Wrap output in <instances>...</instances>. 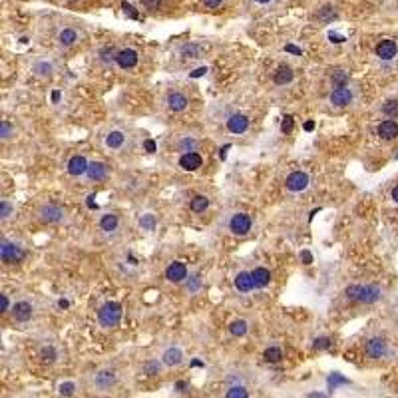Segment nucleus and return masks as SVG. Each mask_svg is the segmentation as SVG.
I'll use <instances>...</instances> for the list:
<instances>
[{
	"label": "nucleus",
	"instance_id": "obj_18",
	"mask_svg": "<svg viewBox=\"0 0 398 398\" xmlns=\"http://www.w3.org/2000/svg\"><path fill=\"white\" fill-rule=\"evenodd\" d=\"M165 104H167V108H170L172 112H183L187 110V106H190V98H187L183 92H170L165 98Z\"/></svg>",
	"mask_w": 398,
	"mask_h": 398
},
{
	"label": "nucleus",
	"instance_id": "obj_55",
	"mask_svg": "<svg viewBox=\"0 0 398 398\" xmlns=\"http://www.w3.org/2000/svg\"><path fill=\"white\" fill-rule=\"evenodd\" d=\"M255 2H257V4H269L271 0H255Z\"/></svg>",
	"mask_w": 398,
	"mask_h": 398
},
{
	"label": "nucleus",
	"instance_id": "obj_45",
	"mask_svg": "<svg viewBox=\"0 0 398 398\" xmlns=\"http://www.w3.org/2000/svg\"><path fill=\"white\" fill-rule=\"evenodd\" d=\"M312 346H315V348H329L330 346V339H317L315 343H312Z\"/></svg>",
	"mask_w": 398,
	"mask_h": 398
},
{
	"label": "nucleus",
	"instance_id": "obj_1",
	"mask_svg": "<svg viewBox=\"0 0 398 398\" xmlns=\"http://www.w3.org/2000/svg\"><path fill=\"white\" fill-rule=\"evenodd\" d=\"M121 317H123V309H121L120 303L110 301V303H104V305L98 309V323H100V327H104V329H114V327H118L120 321H121Z\"/></svg>",
	"mask_w": 398,
	"mask_h": 398
},
{
	"label": "nucleus",
	"instance_id": "obj_33",
	"mask_svg": "<svg viewBox=\"0 0 398 398\" xmlns=\"http://www.w3.org/2000/svg\"><path fill=\"white\" fill-rule=\"evenodd\" d=\"M197 145H199V141L195 139V138H183L179 143H177V148H179V152H195L197 150Z\"/></svg>",
	"mask_w": 398,
	"mask_h": 398
},
{
	"label": "nucleus",
	"instance_id": "obj_20",
	"mask_svg": "<svg viewBox=\"0 0 398 398\" xmlns=\"http://www.w3.org/2000/svg\"><path fill=\"white\" fill-rule=\"evenodd\" d=\"M201 165H203V157L197 152H185L179 157V167H181V170H185V172H195V170H199Z\"/></svg>",
	"mask_w": 398,
	"mask_h": 398
},
{
	"label": "nucleus",
	"instance_id": "obj_5",
	"mask_svg": "<svg viewBox=\"0 0 398 398\" xmlns=\"http://www.w3.org/2000/svg\"><path fill=\"white\" fill-rule=\"evenodd\" d=\"M251 229H253V217H251L249 213H245V211H239L229 219V231H231L233 235H237V237L249 235Z\"/></svg>",
	"mask_w": 398,
	"mask_h": 398
},
{
	"label": "nucleus",
	"instance_id": "obj_38",
	"mask_svg": "<svg viewBox=\"0 0 398 398\" xmlns=\"http://www.w3.org/2000/svg\"><path fill=\"white\" fill-rule=\"evenodd\" d=\"M56 357H58V354H56V350H54L52 346H44V348L40 350V359L44 361V363H54Z\"/></svg>",
	"mask_w": 398,
	"mask_h": 398
},
{
	"label": "nucleus",
	"instance_id": "obj_26",
	"mask_svg": "<svg viewBox=\"0 0 398 398\" xmlns=\"http://www.w3.org/2000/svg\"><path fill=\"white\" fill-rule=\"evenodd\" d=\"M233 285L241 293H251V291H253L255 287H253V279H251V271H241V273H237L235 279H233Z\"/></svg>",
	"mask_w": 398,
	"mask_h": 398
},
{
	"label": "nucleus",
	"instance_id": "obj_27",
	"mask_svg": "<svg viewBox=\"0 0 398 398\" xmlns=\"http://www.w3.org/2000/svg\"><path fill=\"white\" fill-rule=\"evenodd\" d=\"M100 229L104 233H116L118 229H120V217L116 213H106V215H102L100 217Z\"/></svg>",
	"mask_w": 398,
	"mask_h": 398
},
{
	"label": "nucleus",
	"instance_id": "obj_39",
	"mask_svg": "<svg viewBox=\"0 0 398 398\" xmlns=\"http://www.w3.org/2000/svg\"><path fill=\"white\" fill-rule=\"evenodd\" d=\"M382 112L386 114V116H398V102L396 100H390V102H386L384 106H382Z\"/></svg>",
	"mask_w": 398,
	"mask_h": 398
},
{
	"label": "nucleus",
	"instance_id": "obj_8",
	"mask_svg": "<svg viewBox=\"0 0 398 398\" xmlns=\"http://www.w3.org/2000/svg\"><path fill=\"white\" fill-rule=\"evenodd\" d=\"M374 54H376V58L382 60V62H392V60H396V58H398V42L392 40V38L381 40L379 44H376V48H374Z\"/></svg>",
	"mask_w": 398,
	"mask_h": 398
},
{
	"label": "nucleus",
	"instance_id": "obj_37",
	"mask_svg": "<svg viewBox=\"0 0 398 398\" xmlns=\"http://www.w3.org/2000/svg\"><path fill=\"white\" fill-rule=\"evenodd\" d=\"M14 211V205L6 199H0V219H8Z\"/></svg>",
	"mask_w": 398,
	"mask_h": 398
},
{
	"label": "nucleus",
	"instance_id": "obj_13",
	"mask_svg": "<svg viewBox=\"0 0 398 398\" xmlns=\"http://www.w3.org/2000/svg\"><path fill=\"white\" fill-rule=\"evenodd\" d=\"M187 275H190V273H187V265L183 261H173V263L167 265V269H165V279L170 283H173V285L183 283L187 279Z\"/></svg>",
	"mask_w": 398,
	"mask_h": 398
},
{
	"label": "nucleus",
	"instance_id": "obj_23",
	"mask_svg": "<svg viewBox=\"0 0 398 398\" xmlns=\"http://www.w3.org/2000/svg\"><path fill=\"white\" fill-rule=\"evenodd\" d=\"M78 40H80V32H78L76 28H72V26L62 28L60 34H58V44H60V46H64V48L74 46Z\"/></svg>",
	"mask_w": 398,
	"mask_h": 398
},
{
	"label": "nucleus",
	"instance_id": "obj_7",
	"mask_svg": "<svg viewBox=\"0 0 398 398\" xmlns=\"http://www.w3.org/2000/svg\"><path fill=\"white\" fill-rule=\"evenodd\" d=\"M364 352H366L368 359L381 361V359H386L388 354H390V346H388V343H386L382 337H372V339L366 341Z\"/></svg>",
	"mask_w": 398,
	"mask_h": 398
},
{
	"label": "nucleus",
	"instance_id": "obj_54",
	"mask_svg": "<svg viewBox=\"0 0 398 398\" xmlns=\"http://www.w3.org/2000/svg\"><path fill=\"white\" fill-rule=\"evenodd\" d=\"M312 128H315V123H311V121L305 123V130H312Z\"/></svg>",
	"mask_w": 398,
	"mask_h": 398
},
{
	"label": "nucleus",
	"instance_id": "obj_24",
	"mask_svg": "<svg viewBox=\"0 0 398 398\" xmlns=\"http://www.w3.org/2000/svg\"><path fill=\"white\" fill-rule=\"evenodd\" d=\"M251 279H253V287L255 289H265L271 283V271L265 267H255L251 271Z\"/></svg>",
	"mask_w": 398,
	"mask_h": 398
},
{
	"label": "nucleus",
	"instance_id": "obj_3",
	"mask_svg": "<svg viewBox=\"0 0 398 398\" xmlns=\"http://www.w3.org/2000/svg\"><path fill=\"white\" fill-rule=\"evenodd\" d=\"M346 297L352 299V301H359V303H374L381 299V289L374 287V285H352L346 289Z\"/></svg>",
	"mask_w": 398,
	"mask_h": 398
},
{
	"label": "nucleus",
	"instance_id": "obj_14",
	"mask_svg": "<svg viewBox=\"0 0 398 398\" xmlns=\"http://www.w3.org/2000/svg\"><path fill=\"white\" fill-rule=\"evenodd\" d=\"M183 359H185L183 352H181V348H177V346H167V348L161 352V357H159L163 368H175V366H179V364L183 363Z\"/></svg>",
	"mask_w": 398,
	"mask_h": 398
},
{
	"label": "nucleus",
	"instance_id": "obj_53",
	"mask_svg": "<svg viewBox=\"0 0 398 398\" xmlns=\"http://www.w3.org/2000/svg\"><path fill=\"white\" fill-rule=\"evenodd\" d=\"M309 398H327L325 394H319V392H315V394H309Z\"/></svg>",
	"mask_w": 398,
	"mask_h": 398
},
{
	"label": "nucleus",
	"instance_id": "obj_48",
	"mask_svg": "<svg viewBox=\"0 0 398 398\" xmlns=\"http://www.w3.org/2000/svg\"><path fill=\"white\" fill-rule=\"evenodd\" d=\"M10 134V125L4 123V121H0V138H6Z\"/></svg>",
	"mask_w": 398,
	"mask_h": 398
},
{
	"label": "nucleus",
	"instance_id": "obj_4",
	"mask_svg": "<svg viewBox=\"0 0 398 398\" xmlns=\"http://www.w3.org/2000/svg\"><path fill=\"white\" fill-rule=\"evenodd\" d=\"M104 145L112 152H125L130 148V134L125 130H110L106 136H104Z\"/></svg>",
	"mask_w": 398,
	"mask_h": 398
},
{
	"label": "nucleus",
	"instance_id": "obj_34",
	"mask_svg": "<svg viewBox=\"0 0 398 398\" xmlns=\"http://www.w3.org/2000/svg\"><path fill=\"white\" fill-rule=\"evenodd\" d=\"M330 80H332V86H334V88H345L346 82H348V74H346L345 70H337V72L332 74Z\"/></svg>",
	"mask_w": 398,
	"mask_h": 398
},
{
	"label": "nucleus",
	"instance_id": "obj_11",
	"mask_svg": "<svg viewBox=\"0 0 398 398\" xmlns=\"http://www.w3.org/2000/svg\"><path fill=\"white\" fill-rule=\"evenodd\" d=\"M309 183H311L309 173H305V172H293L287 177L285 187H287V191H291V193H301V191H305L309 187Z\"/></svg>",
	"mask_w": 398,
	"mask_h": 398
},
{
	"label": "nucleus",
	"instance_id": "obj_25",
	"mask_svg": "<svg viewBox=\"0 0 398 398\" xmlns=\"http://www.w3.org/2000/svg\"><path fill=\"white\" fill-rule=\"evenodd\" d=\"M293 78H295V72H293V68L287 64H281L273 74V82L277 86H287V84L293 82Z\"/></svg>",
	"mask_w": 398,
	"mask_h": 398
},
{
	"label": "nucleus",
	"instance_id": "obj_19",
	"mask_svg": "<svg viewBox=\"0 0 398 398\" xmlns=\"http://www.w3.org/2000/svg\"><path fill=\"white\" fill-rule=\"evenodd\" d=\"M12 319L16 321V323H26V321H30L32 319V315H34V309H32V305L28 303V301H18L16 305H12Z\"/></svg>",
	"mask_w": 398,
	"mask_h": 398
},
{
	"label": "nucleus",
	"instance_id": "obj_29",
	"mask_svg": "<svg viewBox=\"0 0 398 398\" xmlns=\"http://www.w3.org/2000/svg\"><path fill=\"white\" fill-rule=\"evenodd\" d=\"M229 332H231L233 337H245V334L249 332V323L243 321V319H237V321H233L231 325H229Z\"/></svg>",
	"mask_w": 398,
	"mask_h": 398
},
{
	"label": "nucleus",
	"instance_id": "obj_47",
	"mask_svg": "<svg viewBox=\"0 0 398 398\" xmlns=\"http://www.w3.org/2000/svg\"><path fill=\"white\" fill-rule=\"evenodd\" d=\"M291 128H293V118H291V116H287V118L283 120V125H281V130H283L285 134H289V132H291Z\"/></svg>",
	"mask_w": 398,
	"mask_h": 398
},
{
	"label": "nucleus",
	"instance_id": "obj_9",
	"mask_svg": "<svg viewBox=\"0 0 398 398\" xmlns=\"http://www.w3.org/2000/svg\"><path fill=\"white\" fill-rule=\"evenodd\" d=\"M223 398H251V390H249L245 381H241V379H237V376H235V379L227 381Z\"/></svg>",
	"mask_w": 398,
	"mask_h": 398
},
{
	"label": "nucleus",
	"instance_id": "obj_36",
	"mask_svg": "<svg viewBox=\"0 0 398 398\" xmlns=\"http://www.w3.org/2000/svg\"><path fill=\"white\" fill-rule=\"evenodd\" d=\"M76 382H72V381H68V382H62L60 386H58V392L62 394V396H74L76 394Z\"/></svg>",
	"mask_w": 398,
	"mask_h": 398
},
{
	"label": "nucleus",
	"instance_id": "obj_21",
	"mask_svg": "<svg viewBox=\"0 0 398 398\" xmlns=\"http://www.w3.org/2000/svg\"><path fill=\"white\" fill-rule=\"evenodd\" d=\"M376 134H379L381 139L384 141H390L398 136V123L394 120H384L379 123V128H376Z\"/></svg>",
	"mask_w": 398,
	"mask_h": 398
},
{
	"label": "nucleus",
	"instance_id": "obj_22",
	"mask_svg": "<svg viewBox=\"0 0 398 398\" xmlns=\"http://www.w3.org/2000/svg\"><path fill=\"white\" fill-rule=\"evenodd\" d=\"M88 159L84 156H74L70 161H68V173L72 177H80V175H86V170H88Z\"/></svg>",
	"mask_w": 398,
	"mask_h": 398
},
{
	"label": "nucleus",
	"instance_id": "obj_49",
	"mask_svg": "<svg viewBox=\"0 0 398 398\" xmlns=\"http://www.w3.org/2000/svg\"><path fill=\"white\" fill-rule=\"evenodd\" d=\"M143 148H145V150H148L150 154H152V152H156V141H152V139H145V143H143Z\"/></svg>",
	"mask_w": 398,
	"mask_h": 398
},
{
	"label": "nucleus",
	"instance_id": "obj_10",
	"mask_svg": "<svg viewBox=\"0 0 398 398\" xmlns=\"http://www.w3.org/2000/svg\"><path fill=\"white\" fill-rule=\"evenodd\" d=\"M114 62L121 70H132V68L138 66V62H139V52L134 50V48H121V50L116 52Z\"/></svg>",
	"mask_w": 398,
	"mask_h": 398
},
{
	"label": "nucleus",
	"instance_id": "obj_15",
	"mask_svg": "<svg viewBox=\"0 0 398 398\" xmlns=\"http://www.w3.org/2000/svg\"><path fill=\"white\" fill-rule=\"evenodd\" d=\"M352 100H354V92L348 86L334 88L332 94H330V104L334 108H346V106H350V104H352Z\"/></svg>",
	"mask_w": 398,
	"mask_h": 398
},
{
	"label": "nucleus",
	"instance_id": "obj_17",
	"mask_svg": "<svg viewBox=\"0 0 398 398\" xmlns=\"http://www.w3.org/2000/svg\"><path fill=\"white\" fill-rule=\"evenodd\" d=\"M110 175V165H106L104 161H90L88 170H86V177L90 181H104Z\"/></svg>",
	"mask_w": 398,
	"mask_h": 398
},
{
	"label": "nucleus",
	"instance_id": "obj_6",
	"mask_svg": "<svg viewBox=\"0 0 398 398\" xmlns=\"http://www.w3.org/2000/svg\"><path fill=\"white\" fill-rule=\"evenodd\" d=\"M118 384V374L112 368H100L94 374V388L98 392H110Z\"/></svg>",
	"mask_w": 398,
	"mask_h": 398
},
{
	"label": "nucleus",
	"instance_id": "obj_30",
	"mask_svg": "<svg viewBox=\"0 0 398 398\" xmlns=\"http://www.w3.org/2000/svg\"><path fill=\"white\" fill-rule=\"evenodd\" d=\"M179 54H181V58L195 60V58L201 56V48H199L197 44H183V46L179 48Z\"/></svg>",
	"mask_w": 398,
	"mask_h": 398
},
{
	"label": "nucleus",
	"instance_id": "obj_52",
	"mask_svg": "<svg viewBox=\"0 0 398 398\" xmlns=\"http://www.w3.org/2000/svg\"><path fill=\"white\" fill-rule=\"evenodd\" d=\"M287 50H289V52H295V54H301V50L295 48V46H287Z\"/></svg>",
	"mask_w": 398,
	"mask_h": 398
},
{
	"label": "nucleus",
	"instance_id": "obj_16",
	"mask_svg": "<svg viewBox=\"0 0 398 398\" xmlns=\"http://www.w3.org/2000/svg\"><path fill=\"white\" fill-rule=\"evenodd\" d=\"M249 125H251V121H249V118L245 114H231L227 118V130L231 134H235V136L245 134L249 130Z\"/></svg>",
	"mask_w": 398,
	"mask_h": 398
},
{
	"label": "nucleus",
	"instance_id": "obj_31",
	"mask_svg": "<svg viewBox=\"0 0 398 398\" xmlns=\"http://www.w3.org/2000/svg\"><path fill=\"white\" fill-rule=\"evenodd\" d=\"M161 368H163L161 361L159 359H152V361H148L143 364V374L145 376H157L161 372Z\"/></svg>",
	"mask_w": 398,
	"mask_h": 398
},
{
	"label": "nucleus",
	"instance_id": "obj_2",
	"mask_svg": "<svg viewBox=\"0 0 398 398\" xmlns=\"http://www.w3.org/2000/svg\"><path fill=\"white\" fill-rule=\"evenodd\" d=\"M24 257H26V251L22 249V245L8 239H0V263L18 265L24 261Z\"/></svg>",
	"mask_w": 398,
	"mask_h": 398
},
{
	"label": "nucleus",
	"instance_id": "obj_12",
	"mask_svg": "<svg viewBox=\"0 0 398 398\" xmlns=\"http://www.w3.org/2000/svg\"><path fill=\"white\" fill-rule=\"evenodd\" d=\"M38 215H40L42 221H46V223H62V221L66 219L64 209H62L60 205H54V203L42 205L40 211H38Z\"/></svg>",
	"mask_w": 398,
	"mask_h": 398
},
{
	"label": "nucleus",
	"instance_id": "obj_51",
	"mask_svg": "<svg viewBox=\"0 0 398 398\" xmlns=\"http://www.w3.org/2000/svg\"><path fill=\"white\" fill-rule=\"evenodd\" d=\"M390 197H392V201H394V203H398V185H394V187H392Z\"/></svg>",
	"mask_w": 398,
	"mask_h": 398
},
{
	"label": "nucleus",
	"instance_id": "obj_40",
	"mask_svg": "<svg viewBox=\"0 0 398 398\" xmlns=\"http://www.w3.org/2000/svg\"><path fill=\"white\" fill-rule=\"evenodd\" d=\"M221 4H223V0H201V6L205 10H217L221 8Z\"/></svg>",
	"mask_w": 398,
	"mask_h": 398
},
{
	"label": "nucleus",
	"instance_id": "obj_41",
	"mask_svg": "<svg viewBox=\"0 0 398 398\" xmlns=\"http://www.w3.org/2000/svg\"><path fill=\"white\" fill-rule=\"evenodd\" d=\"M185 283L187 285H190V291L193 293V291H197V287L201 285V279L195 275V277H190V275H187V279H185Z\"/></svg>",
	"mask_w": 398,
	"mask_h": 398
},
{
	"label": "nucleus",
	"instance_id": "obj_46",
	"mask_svg": "<svg viewBox=\"0 0 398 398\" xmlns=\"http://www.w3.org/2000/svg\"><path fill=\"white\" fill-rule=\"evenodd\" d=\"M143 2V6L145 8H150V10H154V8H159V4H161V0H141Z\"/></svg>",
	"mask_w": 398,
	"mask_h": 398
},
{
	"label": "nucleus",
	"instance_id": "obj_35",
	"mask_svg": "<svg viewBox=\"0 0 398 398\" xmlns=\"http://www.w3.org/2000/svg\"><path fill=\"white\" fill-rule=\"evenodd\" d=\"M52 64L50 62H38V64L34 66V74L36 76H50L52 74Z\"/></svg>",
	"mask_w": 398,
	"mask_h": 398
},
{
	"label": "nucleus",
	"instance_id": "obj_28",
	"mask_svg": "<svg viewBox=\"0 0 398 398\" xmlns=\"http://www.w3.org/2000/svg\"><path fill=\"white\" fill-rule=\"evenodd\" d=\"M263 359H265L267 363H271V364L281 363V359H283V348H281V346H277V345H271V346H267V348L263 350Z\"/></svg>",
	"mask_w": 398,
	"mask_h": 398
},
{
	"label": "nucleus",
	"instance_id": "obj_32",
	"mask_svg": "<svg viewBox=\"0 0 398 398\" xmlns=\"http://www.w3.org/2000/svg\"><path fill=\"white\" fill-rule=\"evenodd\" d=\"M191 211L193 213H203L205 209L209 207V197H205V195H195L193 199H191Z\"/></svg>",
	"mask_w": 398,
	"mask_h": 398
},
{
	"label": "nucleus",
	"instance_id": "obj_56",
	"mask_svg": "<svg viewBox=\"0 0 398 398\" xmlns=\"http://www.w3.org/2000/svg\"><path fill=\"white\" fill-rule=\"evenodd\" d=\"M70 2H80V0H70Z\"/></svg>",
	"mask_w": 398,
	"mask_h": 398
},
{
	"label": "nucleus",
	"instance_id": "obj_42",
	"mask_svg": "<svg viewBox=\"0 0 398 398\" xmlns=\"http://www.w3.org/2000/svg\"><path fill=\"white\" fill-rule=\"evenodd\" d=\"M334 16H337V14L332 12V8H330V6H325V8L321 10V14H319V18H321V20H325V22H327V20H332Z\"/></svg>",
	"mask_w": 398,
	"mask_h": 398
},
{
	"label": "nucleus",
	"instance_id": "obj_43",
	"mask_svg": "<svg viewBox=\"0 0 398 398\" xmlns=\"http://www.w3.org/2000/svg\"><path fill=\"white\" fill-rule=\"evenodd\" d=\"M8 307H10V301H8V297H6V295H2V293H0V315H4V312L8 311Z\"/></svg>",
	"mask_w": 398,
	"mask_h": 398
},
{
	"label": "nucleus",
	"instance_id": "obj_50",
	"mask_svg": "<svg viewBox=\"0 0 398 398\" xmlns=\"http://www.w3.org/2000/svg\"><path fill=\"white\" fill-rule=\"evenodd\" d=\"M303 261H305V265H309V263H312V255L309 253V251H303Z\"/></svg>",
	"mask_w": 398,
	"mask_h": 398
},
{
	"label": "nucleus",
	"instance_id": "obj_44",
	"mask_svg": "<svg viewBox=\"0 0 398 398\" xmlns=\"http://www.w3.org/2000/svg\"><path fill=\"white\" fill-rule=\"evenodd\" d=\"M141 225H143L145 229H154V227H156V217H154V215L143 217V219H141Z\"/></svg>",
	"mask_w": 398,
	"mask_h": 398
}]
</instances>
